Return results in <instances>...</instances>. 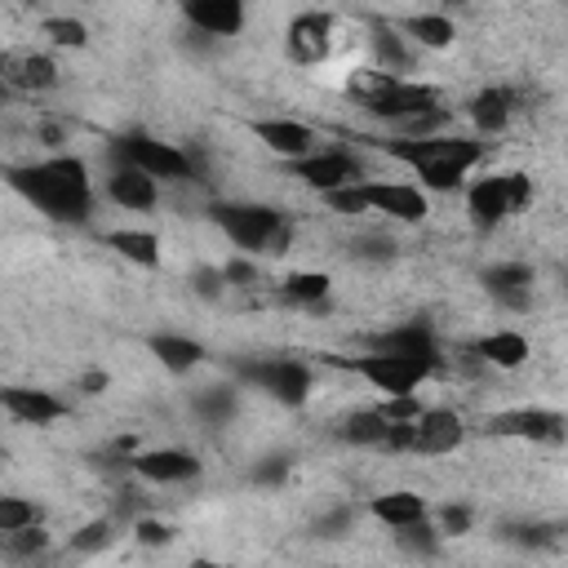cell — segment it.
Instances as JSON below:
<instances>
[{
    "label": "cell",
    "instance_id": "23",
    "mask_svg": "<svg viewBox=\"0 0 568 568\" xmlns=\"http://www.w3.org/2000/svg\"><path fill=\"white\" fill-rule=\"evenodd\" d=\"M146 351H151L155 364L169 368V373H191V368L204 359V346H200L195 337H182V333H155V337L146 342Z\"/></svg>",
    "mask_w": 568,
    "mask_h": 568
},
{
    "label": "cell",
    "instance_id": "15",
    "mask_svg": "<svg viewBox=\"0 0 568 568\" xmlns=\"http://www.w3.org/2000/svg\"><path fill=\"white\" fill-rule=\"evenodd\" d=\"M0 80L4 89H22V93H40L58 80V67L49 53H36V49H13L0 58Z\"/></svg>",
    "mask_w": 568,
    "mask_h": 568
},
{
    "label": "cell",
    "instance_id": "27",
    "mask_svg": "<svg viewBox=\"0 0 568 568\" xmlns=\"http://www.w3.org/2000/svg\"><path fill=\"white\" fill-rule=\"evenodd\" d=\"M404 31H408L417 44H426V49H448L453 36H457V27H453L448 13H408V18H404Z\"/></svg>",
    "mask_w": 568,
    "mask_h": 568
},
{
    "label": "cell",
    "instance_id": "42",
    "mask_svg": "<svg viewBox=\"0 0 568 568\" xmlns=\"http://www.w3.org/2000/svg\"><path fill=\"white\" fill-rule=\"evenodd\" d=\"M284 475H288V462H284V457H266V462L253 470V479H257V484H280Z\"/></svg>",
    "mask_w": 568,
    "mask_h": 568
},
{
    "label": "cell",
    "instance_id": "41",
    "mask_svg": "<svg viewBox=\"0 0 568 568\" xmlns=\"http://www.w3.org/2000/svg\"><path fill=\"white\" fill-rule=\"evenodd\" d=\"M253 262L248 257H231L226 266H222V280H231V284H253Z\"/></svg>",
    "mask_w": 568,
    "mask_h": 568
},
{
    "label": "cell",
    "instance_id": "25",
    "mask_svg": "<svg viewBox=\"0 0 568 568\" xmlns=\"http://www.w3.org/2000/svg\"><path fill=\"white\" fill-rule=\"evenodd\" d=\"M106 248H115L124 262H133V266H160V235H151V231H138V226H120V231H106Z\"/></svg>",
    "mask_w": 568,
    "mask_h": 568
},
{
    "label": "cell",
    "instance_id": "31",
    "mask_svg": "<svg viewBox=\"0 0 568 568\" xmlns=\"http://www.w3.org/2000/svg\"><path fill=\"white\" fill-rule=\"evenodd\" d=\"M373 67L377 71H386V75H399L404 67H408V53H404V40L395 36V31H377L373 36Z\"/></svg>",
    "mask_w": 568,
    "mask_h": 568
},
{
    "label": "cell",
    "instance_id": "38",
    "mask_svg": "<svg viewBox=\"0 0 568 568\" xmlns=\"http://www.w3.org/2000/svg\"><path fill=\"white\" fill-rule=\"evenodd\" d=\"M133 532H138V541H142V546H169V541H173V528H169V524H160V519H138V528H133Z\"/></svg>",
    "mask_w": 568,
    "mask_h": 568
},
{
    "label": "cell",
    "instance_id": "36",
    "mask_svg": "<svg viewBox=\"0 0 568 568\" xmlns=\"http://www.w3.org/2000/svg\"><path fill=\"white\" fill-rule=\"evenodd\" d=\"M470 524H475L470 506H444L435 532H439V537H462V532H470Z\"/></svg>",
    "mask_w": 568,
    "mask_h": 568
},
{
    "label": "cell",
    "instance_id": "20",
    "mask_svg": "<svg viewBox=\"0 0 568 568\" xmlns=\"http://www.w3.org/2000/svg\"><path fill=\"white\" fill-rule=\"evenodd\" d=\"M368 515L399 532V528H408V524L426 519V497H422V493H413V488H390V493H377V497L368 501Z\"/></svg>",
    "mask_w": 568,
    "mask_h": 568
},
{
    "label": "cell",
    "instance_id": "14",
    "mask_svg": "<svg viewBox=\"0 0 568 568\" xmlns=\"http://www.w3.org/2000/svg\"><path fill=\"white\" fill-rule=\"evenodd\" d=\"M0 408L27 426H49L67 417V404L53 390H36V386H0Z\"/></svg>",
    "mask_w": 568,
    "mask_h": 568
},
{
    "label": "cell",
    "instance_id": "34",
    "mask_svg": "<svg viewBox=\"0 0 568 568\" xmlns=\"http://www.w3.org/2000/svg\"><path fill=\"white\" fill-rule=\"evenodd\" d=\"M395 537H399V546H404V550H413V555H435V546H439V532H435L430 515H426V519H417V524H408V528H399Z\"/></svg>",
    "mask_w": 568,
    "mask_h": 568
},
{
    "label": "cell",
    "instance_id": "37",
    "mask_svg": "<svg viewBox=\"0 0 568 568\" xmlns=\"http://www.w3.org/2000/svg\"><path fill=\"white\" fill-rule=\"evenodd\" d=\"M324 200H328V209H333V213H346V217L368 213V209H364V195H359V182H355V186H342V191H328Z\"/></svg>",
    "mask_w": 568,
    "mask_h": 568
},
{
    "label": "cell",
    "instance_id": "10",
    "mask_svg": "<svg viewBox=\"0 0 568 568\" xmlns=\"http://www.w3.org/2000/svg\"><path fill=\"white\" fill-rule=\"evenodd\" d=\"M364 209L382 213L390 222H422L426 217V191H417L413 182H359Z\"/></svg>",
    "mask_w": 568,
    "mask_h": 568
},
{
    "label": "cell",
    "instance_id": "24",
    "mask_svg": "<svg viewBox=\"0 0 568 568\" xmlns=\"http://www.w3.org/2000/svg\"><path fill=\"white\" fill-rule=\"evenodd\" d=\"M484 284L497 293V302L528 306V297H532V266L528 262H501V266H493L484 275Z\"/></svg>",
    "mask_w": 568,
    "mask_h": 568
},
{
    "label": "cell",
    "instance_id": "40",
    "mask_svg": "<svg viewBox=\"0 0 568 568\" xmlns=\"http://www.w3.org/2000/svg\"><path fill=\"white\" fill-rule=\"evenodd\" d=\"M191 280H195V288H200L204 297H209V293L217 297V293H222V284H226V280H222V266H200Z\"/></svg>",
    "mask_w": 568,
    "mask_h": 568
},
{
    "label": "cell",
    "instance_id": "39",
    "mask_svg": "<svg viewBox=\"0 0 568 568\" xmlns=\"http://www.w3.org/2000/svg\"><path fill=\"white\" fill-rule=\"evenodd\" d=\"M351 519H355V515H351V506H337V510H328L315 528H320L324 537H337V532H346V528H351Z\"/></svg>",
    "mask_w": 568,
    "mask_h": 568
},
{
    "label": "cell",
    "instance_id": "21",
    "mask_svg": "<svg viewBox=\"0 0 568 568\" xmlns=\"http://www.w3.org/2000/svg\"><path fill=\"white\" fill-rule=\"evenodd\" d=\"M466 115H470V124H475L479 133H501V129L510 124V115H515V93L488 84V89H479V93L470 98Z\"/></svg>",
    "mask_w": 568,
    "mask_h": 568
},
{
    "label": "cell",
    "instance_id": "3",
    "mask_svg": "<svg viewBox=\"0 0 568 568\" xmlns=\"http://www.w3.org/2000/svg\"><path fill=\"white\" fill-rule=\"evenodd\" d=\"M213 222L244 253H284L288 222L271 204H213Z\"/></svg>",
    "mask_w": 568,
    "mask_h": 568
},
{
    "label": "cell",
    "instance_id": "18",
    "mask_svg": "<svg viewBox=\"0 0 568 568\" xmlns=\"http://www.w3.org/2000/svg\"><path fill=\"white\" fill-rule=\"evenodd\" d=\"M368 351H377V355H404V359H435L439 364V342H435V333L426 324H399L390 333H377Z\"/></svg>",
    "mask_w": 568,
    "mask_h": 568
},
{
    "label": "cell",
    "instance_id": "32",
    "mask_svg": "<svg viewBox=\"0 0 568 568\" xmlns=\"http://www.w3.org/2000/svg\"><path fill=\"white\" fill-rule=\"evenodd\" d=\"M195 413L209 417V422H226L235 413V390L231 386H209L195 395Z\"/></svg>",
    "mask_w": 568,
    "mask_h": 568
},
{
    "label": "cell",
    "instance_id": "44",
    "mask_svg": "<svg viewBox=\"0 0 568 568\" xmlns=\"http://www.w3.org/2000/svg\"><path fill=\"white\" fill-rule=\"evenodd\" d=\"M0 98H4V80H0Z\"/></svg>",
    "mask_w": 568,
    "mask_h": 568
},
{
    "label": "cell",
    "instance_id": "17",
    "mask_svg": "<svg viewBox=\"0 0 568 568\" xmlns=\"http://www.w3.org/2000/svg\"><path fill=\"white\" fill-rule=\"evenodd\" d=\"M182 18L200 36H235L244 27V4L240 0H186Z\"/></svg>",
    "mask_w": 568,
    "mask_h": 568
},
{
    "label": "cell",
    "instance_id": "12",
    "mask_svg": "<svg viewBox=\"0 0 568 568\" xmlns=\"http://www.w3.org/2000/svg\"><path fill=\"white\" fill-rule=\"evenodd\" d=\"M253 138H257V142H262L271 155L288 160V164L315 151V129H311V124H302V120H288V115L253 120Z\"/></svg>",
    "mask_w": 568,
    "mask_h": 568
},
{
    "label": "cell",
    "instance_id": "8",
    "mask_svg": "<svg viewBox=\"0 0 568 568\" xmlns=\"http://www.w3.org/2000/svg\"><path fill=\"white\" fill-rule=\"evenodd\" d=\"M288 169H293V178H297V182H306V186H311V191H320V195L364 182L359 160H355L351 151H342V146H315L311 155L293 160Z\"/></svg>",
    "mask_w": 568,
    "mask_h": 568
},
{
    "label": "cell",
    "instance_id": "5",
    "mask_svg": "<svg viewBox=\"0 0 568 568\" xmlns=\"http://www.w3.org/2000/svg\"><path fill=\"white\" fill-rule=\"evenodd\" d=\"M337 368L364 377L373 390H382L386 399H404L413 395L430 373H435V359H404V355H377V351H364V355H342L333 359Z\"/></svg>",
    "mask_w": 568,
    "mask_h": 568
},
{
    "label": "cell",
    "instance_id": "19",
    "mask_svg": "<svg viewBox=\"0 0 568 568\" xmlns=\"http://www.w3.org/2000/svg\"><path fill=\"white\" fill-rule=\"evenodd\" d=\"M106 195H111L120 209L146 213V209H155V200H160V182L146 178V173H138V169H129V164H120V169L111 173V182H106Z\"/></svg>",
    "mask_w": 568,
    "mask_h": 568
},
{
    "label": "cell",
    "instance_id": "22",
    "mask_svg": "<svg viewBox=\"0 0 568 568\" xmlns=\"http://www.w3.org/2000/svg\"><path fill=\"white\" fill-rule=\"evenodd\" d=\"M475 355H479L484 364H493V368H519V364H528L532 346H528L524 333L497 328V333H484V337L475 342Z\"/></svg>",
    "mask_w": 568,
    "mask_h": 568
},
{
    "label": "cell",
    "instance_id": "6",
    "mask_svg": "<svg viewBox=\"0 0 568 568\" xmlns=\"http://www.w3.org/2000/svg\"><path fill=\"white\" fill-rule=\"evenodd\" d=\"M115 155H120V164H129V169H138V173H146V178H155V182H160V178H173V182L195 178L191 155H186L182 146H173V142L151 138V133L120 138V142H115Z\"/></svg>",
    "mask_w": 568,
    "mask_h": 568
},
{
    "label": "cell",
    "instance_id": "9",
    "mask_svg": "<svg viewBox=\"0 0 568 568\" xmlns=\"http://www.w3.org/2000/svg\"><path fill=\"white\" fill-rule=\"evenodd\" d=\"M333 31H337V22L328 13H297L284 27V49L297 67H320L333 53Z\"/></svg>",
    "mask_w": 568,
    "mask_h": 568
},
{
    "label": "cell",
    "instance_id": "33",
    "mask_svg": "<svg viewBox=\"0 0 568 568\" xmlns=\"http://www.w3.org/2000/svg\"><path fill=\"white\" fill-rule=\"evenodd\" d=\"M4 541V550L13 555V559H36L44 546H49V532L40 528V524H31V528H18V532H9V537H0Z\"/></svg>",
    "mask_w": 568,
    "mask_h": 568
},
{
    "label": "cell",
    "instance_id": "26",
    "mask_svg": "<svg viewBox=\"0 0 568 568\" xmlns=\"http://www.w3.org/2000/svg\"><path fill=\"white\" fill-rule=\"evenodd\" d=\"M386 435H390V422H386L377 408H355V413L342 422V439H346V444L386 448Z\"/></svg>",
    "mask_w": 568,
    "mask_h": 568
},
{
    "label": "cell",
    "instance_id": "1",
    "mask_svg": "<svg viewBox=\"0 0 568 568\" xmlns=\"http://www.w3.org/2000/svg\"><path fill=\"white\" fill-rule=\"evenodd\" d=\"M9 186L53 222H84L93 209L89 164L80 155H44L36 164L9 169Z\"/></svg>",
    "mask_w": 568,
    "mask_h": 568
},
{
    "label": "cell",
    "instance_id": "30",
    "mask_svg": "<svg viewBox=\"0 0 568 568\" xmlns=\"http://www.w3.org/2000/svg\"><path fill=\"white\" fill-rule=\"evenodd\" d=\"M40 524V510L27 501V497H13V493H0V537L18 532V528H31Z\"/></svg>",
    "mask_w": 568,
    "mask_h": 568
},
{
    "label": "cell",
    "instance_id": "43",
    "mask_svg": "<svg viewBox=\"0 0 568 568\" xmlns=\"http://www.w3.org/2000/svg\"><path fill=\"white\" fill-rule=\"evenodd\" d=\"M84 390H89V395L106 390V373H89V377H84Z\"/></svg>",
    "mask_w": 568,
    "mask_h": 568
},
{
    "label": "cell",
    "instance_id": "28",
    "mask_svg": "<svg viewBox=\"0 0 568 568\" xmlns=\"http://www.w3.org/2000/svg\"><path fill=\"white\" fill-rule=\"evenodd\" d=\"M328 288H333V280L324 271H288L284 275V297L288 302H302V306H315V311L324 306Z\"/></svg>",
    "mask_w": 568,
    "mask_h": 568
},
{
    "label": "cell",
    "instance_id": "11",
    "mask_svg": "<svg viewBox=\"0 0 568 568\" xmlns=\"http://www.w3.org/2000/svg\"><path fill=\"white\" fill-rule=\"evenodd\" d=\"M466 439V426L453 408H422L417 422H413V444L408 453H422V457H444L453 453L457 444Z\"/></svg>",
    "mask_w": 568,
    "mask_h": 568
},
{
    "label": "cell",
    "instance_id": "4",
    "mask_svg": "<svg viewBox=\"0 0 568 568\" xmlns=\"http://www.w3.org/2000/svg\"><path fill=\"white\" fill-rule=\"evenodd\" d=\"M528 200H532V178L519 173V169L488 173V178H475L466 186V213H470V222L479 231H493L497 222H506L510 213H519Z\"/></svg>",
    "mask_w": 568,
    "mask_h": 568
},
{
    "label": "cell",
    "instance_id": "7",
    "mask_svg": "<svg viewBox=\"0 0 568 568\" xmlns=\"http://www.w3.org/2000/svg\"><path fill=\"white\" fill-rule=\"evenodd\" d=\"M240 377L248 382V386H257L262 395H271V399H280V404H288V408H297V404H306L311 399V368L306 364H297V359H248V364H240Z\"/></svg>",
    "mask_w": 568,
    "mask_h": 568
},
{
    "label": "cell",
    "instance_id": "35",
    "mask_svg": "<svg viewBox=\"0 0 568 568\" xmlns=\"http://www.w3.org/2000/svg\"><path fill=\"white\" fill-rule=\"evenodd\" d=\"M111 541V524L106 519H93V524H84L80 532H71V550H80V555H93V550H102Z\"/></svg>",
    "mask_w": 568,
    "mask_h": 568
},
{
    "label": "cell",
    "instance_id": "2",
    "mask_svg": "<svg viewBox=\"0 0 568 568\" xmlns=\"http://www.w3.org/2000/svg\"><path fill=\"white\" fill-rule=\"evenodd\" d=\"M386 151L413 169L417 191H457L470 169L484 160V142L479 138H462V133H430V138H395L386 142Z\"/></svg>",
    "mask_w": 568,
    "mask_h": 568
},
{
    "label": "cell",
    "instance_id": "29",
    "mask_svg": "<svg viewBox=\"0 0 568 568\" xmlns=\"http://www.w3.org/2000/svg\"><path fill=\"white\" fill-rule=\"evenodd\" d=\"M40 36H49L58 49H84V40H89L84 22H80V18H67V13L44 18V22H40Z\"/></svg>",
    "mask_w": 568,
    "mask_h": 568
},
{
    "label": "cell",
    "instance_id": "16",
    "mask_svg": "<svg viewBox=\"0 0 568 568\" xmlns=\"http://www.w3.org/2000/svg\"><path fill=\"white\" fill-rule=\"evenodd\" d=\"M133 470L151 484H182V479L200 475V457L186 448H146L133 457Z\"/></svg>",
    "mask_w": 568,
    "mask_h": 568
},
{
    "label": "cell",
    "instance_id": "13",
    "mask_svg": "<svg viewBox=\"0 0 568 568\" xmlns=\"http://www.w3.org/2000/svg\"><path fill=\"white\" fill-rule=\"evenodd\" d=\"M488 430L510 435V439H559L564 413H555V408H501L488 417Z\"/></svg>",
    "mask_w": 568,
    "mask_h": 568
}]
</instances>
